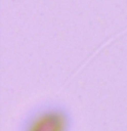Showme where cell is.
Returning <instances> with one entry per match:
<instances>
[{
	"instance_id": "1",
	"label": "cell",
	"mask_w": 127,
	"mask_h": 131,
	"mask_svg": "<svg viewBox=\"0 0 127 131\" xmlns=\"http://www.w3.org/2000/svg\"><path fill=\"white\" fill-rule=\"evenodd\" d=\"M61 130V119L57 115H49L36 124L33 131H60Z\"/></svg>"
}]
</instances>
